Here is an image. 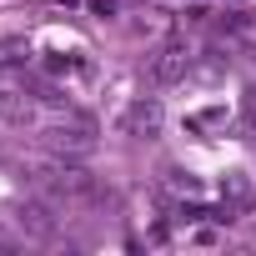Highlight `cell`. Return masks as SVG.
I'll list each match as a JSON object with an SVG mask.
<instances>
[{"mask_svg":"<svg viewBox=\"0 0 256 256\" xmlns=\"http://www.w3.org/2000/svg\"><path fill=\"white\" fill-rule=\"evenodd\" d=\"M36 191L50 201V206H80V201H96V176L86 171V166H76V161H46V166H36Z\"/></svg>","mask_w":256,"mask_h":256,"instance_id":"1","label":"cell"},{"mask_svg":"<svg viewBox=\"0 0 256 256\" xmlns=\"http://www.w3.org/2000/svg\"><path fill=\"white\" fill-rule=\"evenodd\" d=\"M36 141H40L46 151H56V156H90V151H96V126H90L86 116H76V120H50V126L36 131Z\"/></svg>","mask_w":256,"mask_h":256,"instance_id":"2","label":"cell"},{"mask_svg":"<svg viewBox=\"0 0 256 256\" xmlns=\"http://www.w3.org/2000/svg\"><path fill=\"white\" fill-rule=\"evenodd\" d=\"M146 66H151V80H156V86H176V80L191 70V46H186L181 36H171V40H161V46L151 50Z\"/></svg>","mask_w":256,"mask_h":256,"instance_id":"3","label":"cell"},{"mask_svg":"<svg viewBox=\"0 0 256 256\" xmlns=\"http://www.w3.org/2000/svg\"><path fill=\"white\" fill-rule=\"evenodd\" d=\"M161 120H166V116H161V100H156V96H151V100L141 96L131 110H126V131H131V136H156Z\"/></svg>","mask_w":256,"mask_h":256,"instance_id":"4","label":"cell"},{"mask_svg":"<svg viewBox=\"0 0 256 256\" xmlns=\"http://www.w3.org/2000/svg\"><path fill=\"white\" fill-rule=\"evenodd\" d=\"M16 221H20V226H26V236H36V241H50V236H56V216H50V206H40V201L20 206V211H16Z\"/></svg>","mask_w":256,"mask_h":256,"instance_id":"5","label":"cell"},{"mask_svg":"<svg viewBox=\"0 0 256 256\" xmlns=\"http://www.w3.org/2000/svg\"><path fill=\"white\" fill-rule=\"evenodd\" d=\"M0 116H6L10 126H26V120H30V106H20L16 90H0Z\"/></svg>","mask_w":256,"mask_h":256,"instance_id":"6","label":"cell"},{"mask_svg":"<svg viewBox=\"0 0 256 256\" xmlns=\"http://www.w3.org/2000/svg\"><path fill=\"white\" fill-rule=\"evenodd\" d=\"M171 186H176V191H186V196H196V191H201L191 176H171Z\"/></svg>","mask_w":256,"mask_h":256,"instance_id":"7","label":"cell"},{"mask_svg":"<svg viewBox=\"0 0 256 256\" xmlns=\"http://www.w3.org/2000/svg\"><path fill=\"white\" fill-rule=\"evenodd\" d=\"M246 120H251V131H256V90H246Z\"/></svg>","mask_w":256,"mask_h":256,"instance_id":"8","label":"cell"}]
</instances>
